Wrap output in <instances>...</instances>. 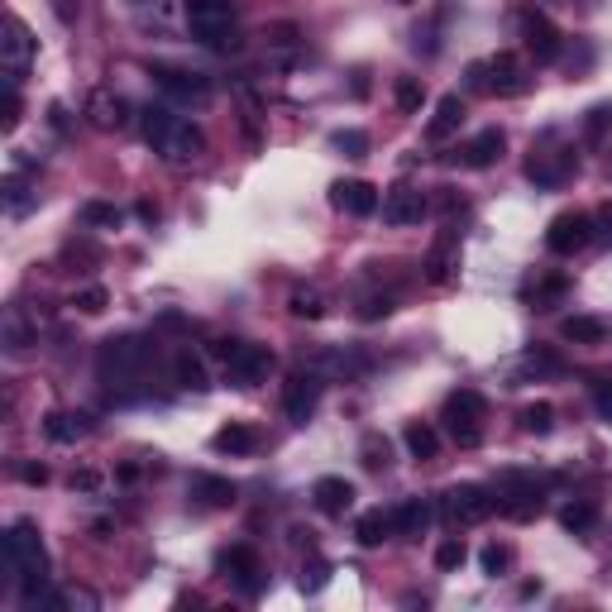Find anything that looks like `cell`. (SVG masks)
<instances>
[{
	"mask_svg": "<svg viewBox=\"0 0 612 612\" xmlns=\"http://www.w3.org/2000/svg\"><path fill=\"white\" fill-rule=\"evenodd\" d=\"M96 373L106 383L110 397L130 402V397L149 393V378H153V350L134 335H120V340H106L101 354H96Z\"/></svg>",
	"mask_w": 612,
	"mask_h": 612,
	"instance_id": "6da1fadb",
	"label": "cell"
},
{
	"mask_svg": "<svg viewBox=\"0 0 612 612\" xmlns=\"http://www.w3.org/2000/svg\"><path fill=\"white\" fill-rule=\"evenodd\" d=\"M139 134H144V144H149L163 163H197L201 149H206V134H201V125H192V120L173 115L168 106L139 110Z\"/></svg>",
	"mask_w": 612,
	"mask_h": 612,
	"instance_id": "7a4b0ae2",
	"label": "cell"
},
{
	"mask_svg": "<svg viewBox=\"0 0 612 612\" xmlns=\"http://www.w3.org/2000/svg\"><path fill=\"white\" fill-rule=\"evenodd\" d=\"M187 10V29L192 39L216 53H235L240 39H235V0H182Z\"/></svg>",
	"mask_w": 612,
	"mask_h": 612,
	"instance_id": "3957f363",
	"label": "cell"
},
{
	"mask_svg": "<svg viewBox=\"0 0 612 612\" xmlns=\"http://www.w3.org/2000/svg\"><path fill=\"white\" fill-rule=\"evenodd\" d=\"M5 565L15 574V584H48V550H44V536H39V526L20 517V522L10 526V536H5Z\"/></svg>",
	"mask_w": 612,
	"mask_h": 612,
	"instance_id": "277c9868",
	"label": "cell"
},
{
	"mask_svg": "<svg viewBox=\"0 0 612 612\" xmlns=\"http://www.w3.org/2000/svg\"><path fill=\"white\" fill-rule=\"evenodd\" d=\"M211 354H216L220 369H225V383H235V388H254L273 369V350L249 345V340H216Z\"/></svg>",
	"mask_w": 612,
	"mask_h": 612,
	"instance_id": "5b68a950",
	"label": "cell"
},
{
	"mask_svg": "<svg viewBox=\"0 0 612 612\" xmlns=\"http://www.w3.org/2000/svg\"><path fill=\"white\" fill-rule=\"evenodd\" d=\"M483 416H488V402H483V393H474V388H459V393L445 397V431H450V440H455L459 450H474L483 440Z\"/></svg>",
	"mask_w": 612,
	"mask_h": 612,
	"instance_id": "8992f818",
	"label": "cell"
},
{
	"mask_svg": "<svg viewBox=\"0 0 612 612\" xmlns=\"http://www.w3.org/2000/svg\"><path fill=\"white\" fill-rule=\"evenodd\" d=\"M440 512H445V522L455 526H479L498 512V493L483 488V483H459V488H450L440 498Z\"/></svg>",
	"mask_w": 612,
	"mask_h": 612,
	"instance_id": "52a82bcc",
	"label": "cell"
},
{
	"mask_svg": "<svg viewBox=\"0 0 612 612\" xmlns=\"http://www.w3.org/2000/svg\"><path fill=\"white\" fill-rule=\"evenodd\" d=\"M34 48H39V39L29 34V24H24L20 15H5V24H0V63H5V82L20 87L29 63H34Z\"/></svg>",
	"mask_w": 612,
	"mask_h": 612,
	"instance_id": "ba28073f",
	"label": "cell"
},
{
	"mask_svg": "<svg viewBox=\"0 0 612 612\" xmlns=\"http://www.w3.org/2000/svg\"><path fill=\"white\" fill-rule=\"evenodd\" d=\"M541 483L531 479V474H503L498 483V512L512 517V522H531V517H541Z\"/></svg>",
	"mask_w": 612,
	"mask_h": 612,
	"instance_id": "9c48e42d",
	"label": "cell"
},
{
	"mask_svg": "<svg viewBox=\"0 0 612 612\" xmlns=\"http://www.w3.org/2000/svg\"><path fill=\"white\" fill-rule=\"evenodd\" d=\"M321 388H326V378L316 369H297L292 378H287L283 388V412L292 426H306L311 416H316V407H321Z\"/></svg>",
	"mask_w": 612,
	"mask_h": 612,
	"instance_id": "30bf717a",
	"label": "cell"
},
{
	"mask_svg": "<svg viewBox=\"0 0 612 612\" xmlns=\"http://www.w3.org/2000/svg\"><path fill=\"white\" fill-rule=\"evenodd\" d=\"M589 240H593V216H584V211H560L546 230V249L550 254H560V259L579 254Z\"/></svg>",
	"mask_w": 612,
	"mask_h": 612,
	"instance_id": "8fae6325",
	"label": "cell"
},
{
	"mask_svg": "<svg viewBox=\"0 0 612 612\" xmlns=\"http://www.w3.org/2000/svg\"><path fill=\"white\" fill-rule=\"evenodd\" d=\"M574 168H579V158L569 149H531V158H526V177L536 187H560V182H569Z\"/></svg>",
	"mask_w": 612,
	"mask_h": 612,
	"instance_id": "7c38bea8",
	"label": "cell"
},
{
	"mask_svg": "<svg viewBox=\"0 0 612 612\" xmlns=\"http://www.w3.org/2000/svg\"><path fill=\"white\" fill-rule=\"evenodd\" d=\"M522 39H526V53L536 63H555L560 58V29L541 10H522Z\"/></svg>",
	"mask_w": 612,
	"mask_h": 612,
	"instance_id": "4fadbf2b",
	"label": "cell"
},
{
	"mask_svg": "<svg viewBox=\"0 0 612 612\" xmlns=\"http://www.w3.org/2000/svg\"><path fill=\"white\" fill-rule=\"evenodd\" d=\"M87 120L91 125H96V130H125V125H130V101H125V96H120V91H91L87 96Z\"/></svg>",
	"mask_w": 612,
	"mask_h": 612,
	"instance_id": "5bb4252c",
	"label": "cell"
},
{
	"mask_svg": "<svg viewBox=\"0 0 612 612\" xmlns=\"http://www.w3.org/2000/svg\"><path fill=\"white\" fill-rule=\"evenodd\" d=\"M526 87H531V77H526V67L512 53L488 58V96H522Z\"/></svg>",
	"mask_w": 612,
	"mask_h": 612,
	"instance_id": "9a60e30c",
	"label": "cell"
},
{
	"mask_svg": "<svg viewBox=\"0 0 612 612\" xmlns=\"http://www.w3.org/2000/svg\"><path fill=\"white\" fill-rule=\"evenodd\" d=\"M426 211H431V206L421 197V187H393V192L383 197V220H388V225H421Z\"/></svg>",
	"mask_w": 612,
	"mask_h": 612,
	"instance_id": "2e32d148",
	"label": "cell"
},
{
	"mask_svg": "<svg viewBox=\"0 0 612 612\" xmlns=\"http://www.w3.org/2000/svg\"><path fill=\"white\" fill-rule=\"evenodd\" d=\"M153 82L168 91L173 101H197L201 106V101L211 96V82H206V77H197V72H177V67H153Z\"/></svg>",
	"mask_w": 612,
	"mask_h": 612,
	"instance_id": "e0dca14e",
	"label": "cell"
},
{
	"mask_svg": "<svg viewBox=\"0 0 612 612\" xmlns=\"http://www.w3.org/2000/svg\"><path fill=\"white\" fill-rule=\"evenodd\" d=\"M330 201H335L345 216H373V211H378V187L350 177V182H335V187H330Z\"/></svg>",
	"mask_w": 612,
	"mask_h": 612,
	"instance_id": "ac0fdd59",
	"label": "cell"
},
{
	"mask_svg": "<svg viewBox=\"0 0 612 612\" xmlns=\"http://www.w3.org/2000/svg\"><path fill=\"white\" fill-rule=\"evenodd\" d=\"M220 569L230 574V579H240L244 593H259V550L254 546H230L225 555H220Z\"/></svg>",
	"mask_w": 612,
	"mask_h": 612,
	"instance_id": "d6986e66",
	"label": "cell"
},
{
	"mask_svg": "<svg viewBox=\"0 0 612 612\" xmlns=\"http://www.w3.org/2000/svg\"><path fill=\"white\" fill-rule=\"evenodd\" d=\"M311 498H316V507H321L326 517H345V512L354 507V483H350V479H335V474H326V479H316Z\"/></svg>",
	"mask_w": 612,
	"mask_h": 612,
	"instance_id": "ffe728a7",
	"label": "cell"
},
{
	"mask_svg": "<svg viewBox=\"0 0 612 612\" xmlns=\"http://www.w3.org/2000/svg\"><path fill=\"white\" fill-rule=\"evenodd\" d=\"M503 144H507L503 130H479L469 144H464V149L455 153V158L464 163V168H493V163L503 158Z\"/></svg>",
	"mask_w": 612,
	"mask_h": 612,
	"instance_id": "44dd1931",
	"label": "cell"
},
{
	"mask_svg": "<svg viewBox=\"0 0 612 612\" xmlns=\"http://www.w3.org/2000/svg\"><path fill=\"white\" fill-rule=\"evenodd\" d=\"M0 206H5V216L10 220H24L34 206H39V192L24 182V173H5V182H0Z\"/></svg>",
	"mask_w": 612,
	"mask_h": 612,
	"instance_id": "7402d4cb",
	"label": "cell"
},
{
	"mask_svg": "<svg viewBox=\"0 0 612 612\" xmlns=\"http://www.w3.org/2000/svg\"><path fill=\"white\" fill-rule=\"evenodd\" d=\"M455 268H459V240H455V230H445L436 240V249H431V259H426V278L431 283H450Z\"/></svg>",
	"mask_w": 612,
	"mask_h": 612,
	"instance_id": "603a6c76",
	"label": "cell"
},
{
	"mask_svg": "<svg viewBox=\"0 0 612 612\" xmlns=\"http://www.w3.org/2000/svg\"><path fill=\"white\" fill-rule=\"evenodd\" d=\"M431 517H436V507L426 498H407L402 507H393V531L397 536H421L431 526Z\"/></svg>",
	"mask_w": 612,
	"mask_h": 612,
	"instance_id": "cb8c5ba5",
	"label": "cell"
},
{
	"mask_svg": "<svg viewBox=\"0 0 612 612\" xmlns=\"http://www.w3.org/2000/svg\"><path fill=\"white\" fill-rule=\"evenodd\" d=\"M459 120H464V101H459V96H440L436 115H431V125H426V139H431V144H445V139L459 130Z\"/></svg>",
	"mask_w": 612,
	"mask_h": 612,
	"instance_id": "d4e9b609",
	"label": "cell"
},
{
	"mask_svg": "<svg viewBox=\"0 0 612 612\" xmlns=\"http://www.w3.org/2000/svg\"><path fill=\"white\" fill-rule=\"evenodd\" d=\"M91 431V416H72V412H48L44 416V436L58 440V445H72V440H82Z\"/></svg>",
	"mask_w": 612,
	"mask_h": 612,
	"instance_id": "484cf974",
	"label": "cell"
},
{
	"mask_svg": "<svg viewBox=\"0 0 612 612\" xmlns=\"http://www.w3.org/2000/svg\"><path fill=\"white\" fill-rule=\"evenodd\" d=\"M216 445L220 455H254L259 450V436H254V426H244V421H230V426H220L216 431Z\"/></svg>",
	"mask_w": 612,
	"mask_h": 612,
	"instance_id": "4316f807",
	"label": "cell"
},
{
	"mask_svg": "<svg viewBox=\"0 0 612 612\" xmlns=\"http://www.w3.org/2000/svg\"><path fill=\"white\" fill-rule=\"evenodd\" d=\"M388 536H393V512H383V507H373V512H364V517L354 522V541H359V546L373 550V546H383Z\"/></svg>",
	"mask_w": 612,
	"mask_h": 612,
	"instance_id": "83f0119b",
	"label": "cell"
},
{
	"mask_svg": "<svg viewBox=\"0 0 612 612\" xmlns=\"http://www.w3.org/2000/svg\"><path fill=\"white\" fill-rule=\"evenodd\" d=\"M173 378H177V388H187V393H206L211 388V373H206V364L192 350H182L173 359Z\"/></svg>",
	"mask_w": 612,
	"mask_h": 612,
	"instance_id": "f1b7e54d",
	"label": "cell"
},
{
	"mask_svg": "<svg viewBox=\"0 0 612 612\" xmlns=\"http://www.w3.org/2000/svg\"><path fill=\"white\" fill-rule=\"evenodd\" d=\"M603 335H608V326L598 316H565L560 321V340H569V345H598Z\"/></svg>",
	"mask_w": 612,
	"mask_h": 612,
	"instance_id": "f546056e",
	"label": "cell"
},
{
	"mask_svg": "<svg viewBox=\"0 0 612 612\" xmlns=\"http://www.w3.org/2000/svg\"><path fill=\"white\" fill-rule=\"evenodd\" d=\"M192 493H197L206 507H230L235 503V483L216 479V474H197V479H192Z\"/></svg>",
	"mask_w": 612,
	"mask_h": 612,
	"instance_id": "4dcf8cb0",
	"label": "cell"
},
{
	"mask_svg": "<svg viewBox=\"0 0 612 612\" xmlns=\"http://www.w3.org/2000/svg\"><path fill=\"white\" fill-rule=\"evenodd\" d=\"M402 440H407V450H412V459H436V450H440L436 426H426V421H407V431H402Z\"/></svg>",
	"mask_w": 612,
	"mask_h": 612,
	"instance_id": "1f68e13d",
	"label": "cell"
},
{
	"mask_svg": "<svg viewBox=\"0 0 612 612\" xmlns=\"http://www.w3.org/2000/svg\"><path fill=\"white\" fill-rule=\"evenodd\" d=\"M560 526H565V531H574V536H584V531H593V526H598V507H593V503H565V507H560Z\"/></svg>",
	"mask_w": 612,
	"mask_h": 612,
	"instance_id": "d6a6232c",
	"label": "cell"
},
{
	"mask_svg": "<svg viewBox=\"0 0 612 612\" xmlns=\"http://www.w3.org/2000/svg\"><path fill=\"white\" fill-rule=\"evenodd\" d=\"M517 421H522L526 436H546L550 426H555V407H550V402H531V407H522Z\"/></svg>",
	"mask_w": 612,
	"mask_h": 612,
	"instance_id": "836d02e7",
	"label": "cell"
},
{
	"mask_svg": "<svg viewBox=\"0 0 612 612\" xmlns=\"http://www.w3.org/2000/svg\"><path fill=\"white\" fill-rule=\"evenodd\" d=\"M359 459H364V469L378 474V469H388V464H393V450H388V440L378 436V431H369L364 445H359Z\"/></svg>",
	"mask_w": 612,
	"mask_h": 612,
	"instance_id": "e575fe53",
	"label": "cell"
},
{
	"mask_svg": "<svg viewBox=\"0 0 612 612\" xmlns=\"http://www.w3.org/2000/svg\"><path fill=\"white\" fill-rule=\"evenodd\" d=\"M565 292H569V278H565V273H546L541 283L531 287V302H536V311H546V306L555 302V297H565Z\"/></svg>",
	"mask_w": 612,
	"mask_h": 612,
	"instance_id": "d590c367",
	"label": "cell"
},
{
	"mask_svg": "<svg viewBox=\"0 0 612 612\" xmlns=\"http://www.w3.org/2000/svg\"><path fill=\"white\" fill-rule=\"evenodd\" d=\"M397 106L407 110V115H416V110L426 106V82L421 77H397Z\"/></svg>",
	"mask_w": 612,
	"mask_h": 612,
	"instance_id": "8d00e7d4",
	"label": "cell"
},
{
	"mask_svg": "<svg viewBox=\"0 0 612 612\" xmlns=\"http://www.w3.org/2000/svg\"><path fill=\"white\" fill-rule=\"evenodd\" d=\"M321 311H326V302H321V292H316V287L292 292V316H297V321H316Z\"/></svg>",
	"mask_w": 612,
	"mask_h": 612,
	"instance_id": "74e56055",
	"label": "cell"
},
{
	"mask_svg": "<svg viewBox=\"0 0 612 612\" xmlns=\"http://www.w3.org/2000/svg\"><path fill=\"white\" fill-rule=\"evenodd\" d=\"M330 144L345 153V158H364V153H369V134L364 130H335L330 134Z\"/></svg>",
	"mask_w": 612,
	"mask_h": 612,
	"instance_id": "f35d334b",
	"label": "cell"
},
{
	"mask_svg": "<svg viewBox=\"0 0 612 612\" xmlns=\"http://www.w3.org/2000/svg\"><path fill=\"white\" fill-rule=\"evenodd\" d=\"M608 130H612V101H603V106L589 110V120H584V139H589V144H598Z\"/></svg>",
	"mask_w": 612,
	"mask_h": 612,
	"instance_id": "ab89813d",
	"label": "cell"
},
{
	"mask_svg": "<svg viewBox=\"0 0 612 612\" xmlns=\"http://www.w3.org/2000/svg\"><path fill=\"white\" fill-rule=\"evenodd\" d=\"M20 115H24L20 87H15V82H5V96H0V125H5V130H15V125H20Z\"/></svg>",
	"mask_w": 612,
	"mask_h": 612,
	"instance_id": "60d3db41",
	"label": "cell"
},
{
	"mask_svg": "<svg viewBox=\"0 0 612 612\" xmlns=\"http://www.w3.org/2000/svg\"><path fill=\"white\" fill-rule=\"evenodd\" d=\"M82 220H87V225H106V230H115V225H120V211H115L110 201H87V206H82Z\"/></svg>",
	"mask_w": 612,
	"mask_h": 612,
	"instance_id": "b9f144b4",
	"label": "cell"
},
{
	"mask_svg": "<svg viewBox=\"0 0 612 612\" xmlns=\"http://www.w3.org/2000/svg\"><path fill=\"white\" fill-rule=\"evenodd\" d=\"M106 287H82V292H77V311H82V316H101V311H106Z\"/></svg>",
	"mask_w": 612,
	"mask_h": 612,
	"instance_id": "7bdbcfd3",
	"label": "cell"
},
{
	"mask_svg": "<svg viewBox=\"0 0 612 612\" xmlns=\"http://www.w3.org/2000/svg\"><path fill=\"white\" fill-rule=\"evenodd\" d=\"M464 560H469L464 541H440V546H436V569H459Z\"/></svg>",
	"mask_w": 612,
	"mask_h": 612,
	"instance_id": "ee69618b",
	"label": "cell"
},
{
	"mask_svg": "<svg viewBox=\"0 0 612 612\" xmlns=\"http://www.w3.org/2000/svg\"><path fill=\"white\" fill-rule=\"evenodd\" d=\"M479 560H483V569H488V574H503V569L512 565V550H507V546H483Z\"/></svg>",
	"mask_w": 612,
	"mask_h": 612,
	"instance_id": "f6af8a7d",
	"label": "cell"
},
{
	"mask_svg": "<svg viewBox=\"0 0 612 612\" xmlns=\"http://www.w3.org/2000/svg\"><path fill=\"white\" fill-rule=\"evenodd\" d=\"M326 579H330L326 565H311L302 579H297V584H302V593H321V589H326Z\"/></svg>",
	"mask_w": 612,
	"mask_h": 612,
	"instance_id": "bcb514c9",
	"label": "cell"
},
{
	"mask_svg": "<svg viewBox=\"0 0 612 612\" xmlns=\"http://www.w3.org/2000/svg\"><path fill=\"white\" fill-rule=\"evenodd\" d=\"M469 82L464 87L469 91H479V96H488V63H469V72H464Z\"/></svg>",
	"mask_w": 612,
	"mask_h": 612,
	"instance_id": "7dc6e473",
	"label": "cell"
},
{
	"mask_svg": "<svg viewBox=\"0 0 612 612\" xmlns=\"http://www.w3.org/2000/svg\"><path fill=\"white\" fill-rule=\"evenodd\" d=\"M593 407L603 421H612V383H593Z\"/></svg>",
	"mask_w": 612,
	"mask_h": 612,
	"instance_id": "c3c4849f",
	"label": "cell"
},
{
	"mask_svg": "<svg viewBox=\"0 0 612 612\" xmlns=\"http://www.w3.org/2000/svg\"><path fill=\"white\" fill-rule=\"evenodd\" d=\"M388 311H393V297H369L359 316H364V321H378V316H388Z\"/></svg>",
	"mask_w": 612,
	"mask_h": 612,
	"instance_id": "681fc988",
	"label": "cell"
},
{
	"mask_svg": "<svg viewBox=\"0 0 612 612\" xmlns=\"http://www.w3.org/2000/svg\"><path fill=\"white\" fill-rule=\"evenodd\" d=\"M273 44H278V48L297 44V24H278V29H273Z\"/></svg>",
	"mask_w": 612,
	"mask_h": 612,
	"instance_id": "f907efd6",
	"label": "cell"
},
{
	"mask_svg": "<svg viewBox=\"0 0 612 612\" xmlns=\"http://www.w3.org/2000/svg\"><path fill=\"white\" fill-rule=\"evenodd\" d=\"M20 479H24V483H48V469H44V464H24Z\"/></svg>",
	"mask_w": 612,
	"mask_h": 612,
	"instance_id": "816d5d0a",
	"label": "cell"
},
{
	"mask_svg": "<svg viewBox=\"0 0 612 612\" xmlns=\"http://www.w3.org/2000/svg\"><path fill=\"white\" fill-rule=\"evenodd\" d=\"M96 474H91V469H82V474H72V488H82V493H91V488H96Z\"/></svg>",
	"mask_w": 612,
	"mask_h": 612,
	"instance_id": "f5cc1de1",
	"label": "cell"
},
{
	"mask_svg": "<svg viewBox=\"0 0 612 612\" xmlns=\"http://www.w3.org/2000/svg\"><path fill=\"white\" fill-rule=\"evenodd\" d=\"M139 220H158V206H153V201H139Z\"/></svg>",
	"mask_w": 612,
	"mask_h": 612,
	"instance_id": "db71d44e",
	"label": "cell"
},
{
	"mask_svg": "<svg viewBox=\"0 0 612 612\" xmlns=\"http://www.w3.org/2000/svg\"><path fill=\"white\" fill-rule=\"evenodd\" d=\"M603 230L612 235V206H603Z\"/></svg>",
	"mask_w": 612,
	"mask_h": 612,
	"instance_id": "11a10c76",
	"label": "cell"
},
{
	"mask_svg": "<svg viewBox=\"0 0 612 612\" xmlns=\"http://www.w3.org/2000/svg\"><path fill=\"white\" fill-rule=\"evenodd\" d=\"M608 168H612V163H608Z\"/></svg>",
	"mask_w": 612,
	"mask_h": 612,
	"instance_id": "9f6ffc18",
	"label": "cell"
}]
</instances>
